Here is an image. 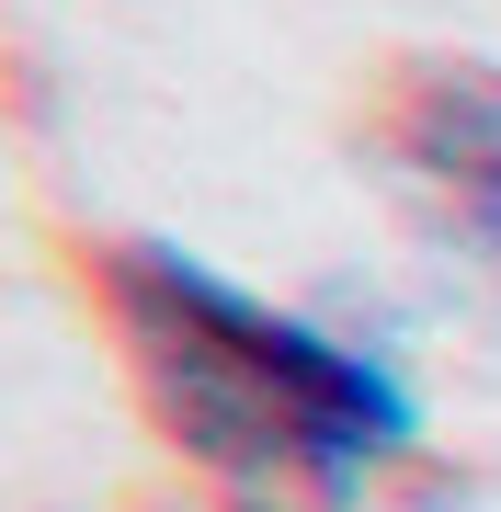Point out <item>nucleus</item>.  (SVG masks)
<instances>
[{"label":"nucleus","mask_w":501,"mask_h":512,"mask_svg":"<svg viewBox=\"0 0 501 512\" xmlns=\"http://www.w3.org/2000/svg\"><path fill=\"white\" fill-rule=\"evenodd\" d=\"M365 148L410 205V228L490 296L501 319V57L479 46H410L376 80Z\"/></svg>","instance_id":"obj_2"},{"label":"nucleus","mask_w":501,"mask_h":512,"mask_svg":"<svg viewBox=\"0 0 501 512\" xmlns=\"http://www.w3.org/2000/svg\"><path fill=\"white\" fill-rule=\"evenodd\" d=\"M80 285L149 444L217 512H365L399 467H422V399L388 353L217 274L183 239H92Z\"/></svg>","instance_id":"obj_1"}]
</instances>
